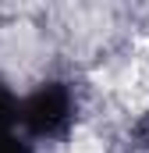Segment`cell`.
Segmentation results:
<instances>
[{
  "instance_id": "6da1fadb",
  "label": "cell",
  "mask_w": 149,
  "mask_h": 153,
  "mask_svg": "<svg viewBox=\"0 0 149 153\" xmlns=\"http://www.w3.org/2000/svg\"><path fill=\"white\" fill-rule=\"evenodd\" d=\"M64 153H107V139L92 125H78L71 132V139L64 143Z\"/></svg>"
}]
</instances>
